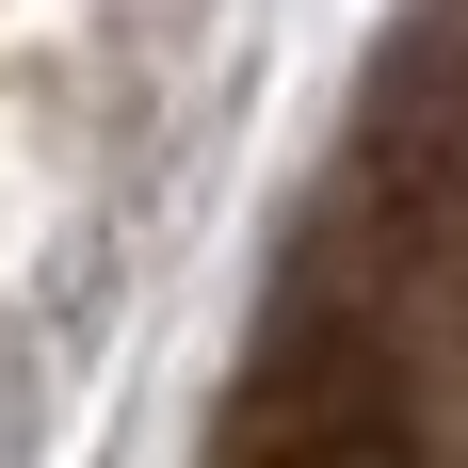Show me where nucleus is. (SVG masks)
<instances>
[{
	"mask_svg": "<svg viewBox=\"0 0 468 468\" xmlns=\"http://www.w3.org/2000/svg\"><path fill=\"white\" fill-rule=\"evenodd\" d=\"M291 291H324L339 324L468 436V0H436L420 33L388 48L372 113H356V162H339Z\"/></svg>",
	"mask_w": 468,
	"mask_h": 468,
	"instance_id": "nucleus-1",
	"label": "nucleus"
},
{
	"mask_svg": "<svg viewBox=\"0 0 468 468\" xmlns=\"http://www.w3.org/2000/svg\"><path fill=\"white\" fill-rule=\"evenodd\" d=\"M227 468H468V436L324 291H275V324L242 356V404H227Z\"/></svg>",
	"mask_w": 468,
	"mask_h": 468,
	"instance_id": "nucleus-2",
	"label": "nucleus"
}]
</instances>
